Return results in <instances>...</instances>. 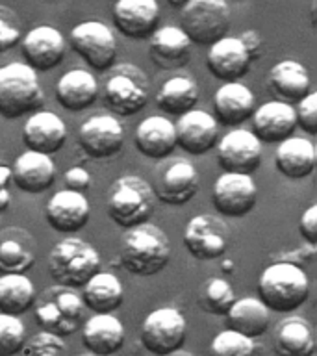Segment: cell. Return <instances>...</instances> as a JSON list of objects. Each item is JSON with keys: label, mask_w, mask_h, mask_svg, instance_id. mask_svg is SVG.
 Masks as SVG:
<instances>
[{"label": "cell", "mask_w": 317, "mask_h": 356, "mask_svg": "<svg viewBox=\"0 0 317 356\" xmlns=\"http://www.w3.org/2000/svg\"><path fill=\"white\" fill-rule=\"evenodd\" d=\"M80 149L95 160H104L121 152L124 145V130L115 115L97 113L78 128Z\"/></svg>", "instance_id": "9a60e30c"}, {"label": "cell", "mask_w": 317, "mask_h": 356, "mask_svg": "<svg viewBox=\"0 0 317 356\" xmlns=\"http://www.w3.org/2000/svg\"><path fill=\"white\" fill-rule=\"evenodd\" d=\"M35 261V241L24 228L0 230V275H26Z\"/></svg>", "instance_id": "83f0119b"}, {"label": "cell", "mask_w": 317, "mask_h": 356, "mask_svg": "<svg viewBox=\"0 0 317 356\" xmlns=\"http://www.w3.org/2000/svg\"><path fill=\"white\" fill-rule=\"evenodd\" d=\"M236 293L228 280L221 277H208L199 291V306L210 316H227L232 308Z\"/></svg>", "instance_id": "8d00e7d4"}, {"label": "cell", "mask_w": 317, "mask_h": 356, "mask_svg": "<svg viewBox=\"0 0 317 356\" xmlns=\"http://www.w3.org/2000/svg\"><path fill=\"white\" fill-rule=\"evenodd\" d=\"M273 349L277 356H314L316 332L308 319L288 316L278 323L273 336Z\"/></svg>", "instance_id": "4dcf8cb0"}, {"label": "cell", "mask_w": 317, "mask_h": 356, "mask_svg": "<svg viewBox=\"0 0 317 356\" xmlns=\"http://www.w3.org/2000/svg\"><path fill=\"white\" fill-rule=\"evenodd\" d=\"M44 93L33 69L15 61L0 67V117L8 121L33 113L43 106Z\"/></svg>", "instance_id": "277c9868"}, {"label": "cell", "mask_w": 317, "mask_h": 356, "mask_svg": "<svg viewBox=\"0 0 317 356\" xmlns=\"http://www.w3.org/2000/svg\"><path fill=\"white\" fill-rule=\"evenodd\" d=\"M26 341V328L19 316L0 314V356H13L21 353Z\"/></svg>", "instance_id": "f35d334b"}, {"label": "cell", "mask_w": 317, "mask_h": 356, "mask_svg": "<svg viewBox=\"0 0 317 356\" xmlns=\"http://www.w3.org/2000/svg\"><path fill=\"white\" fill-rule=\"evenodd\" d=\"M133 145L145 158L165 160L177 149L174 122L163 115L145 117L136 128Z\"/></svg>", "instance_id": "cb8c5ba5"}, {"label": "cell", "mask_w": 317, "mask_h": 356, "mask_svg": "<svg viewBox=\"0 0 317 356\" xmlns=\"http://www.w3.org/2000/svg\"><path fill=\"white\" fill-rule=\"evenodd\" d=\"M149 39V56L156 67L174 71L189 63L193 44L180 26H161Z\"/></svg>", "instance_id": "d4e9b609"}, {"label": "cell", "mask_w": 317, "mask_h": 356, "mask_svg": "<svg viewBox=\"0 0 317 356\" xmlns=\"http://www.w3.org/2000/svg\"><path fill=\"white\" fill-rule=\"evenodd\" d=\"M217 163L222 172L252 175L261 165V143L245 128H234L217 141Z\"/></svg>", "instance_id": "4fadbf2b"}, {"label": "cell", "mask_w": 317, "mask_h": 356, "mask_svg": "<svg viewBox=\"0 0 317 356\" xmlns=\"http://www.w3.org/2000/svg\"><path fill=\"white\" fill-rule=\"evenodd\" d=\"M188 336V321L178 308L163 306L145 317L139 339L154 356H169L180 350Z\"/></svg>", "instance_id": "9c48e42d"}, {"label": "cell", "mask_w": 317, "mask_h": 356, "mask_svg": "<svg viewBox=\"0 0 317 356\" xmlns=\"http://www.w3.org/2000/svg\"><path fill=\"white\" fill-rule=\"evenodd\" d=\"M33 306L39 327L44 332L56 334L60 338L76 332L86 310L80 295L72 288H65L60 284L43 289L33 300Z\"/></svg>", "instance_id": "8992f818"}, {"label": "cell", "mask_w": 317, "mask_h": 356, "mask_svg": "<svg viewBox=\"0 0 317 356\" xmlns=\"http://www.w3.org/2000/svg\"><path fill=\"white\" fill-rule=\"evenodd\" d=\"M91 188V175L83 167H71L65 172V189L83 193Z\"/></svg>", "instance_id": "ee69618b"}, {"label": "cell", "mask_w": 317, "mask_h": 356, "mask_svg": "<svg viewBox=\"0 0 317 356\" xmlns=\"http://www.w3.org/2000/svg\"><path fill=\"white\" fill-rule=\"evenodd\" d=\"M149 89V78L143 69L132 63H122L113 67L104 82L102 100L113 115L132 117L147 106Z\"/></svg>", "instance_id": "52a82bcc"}, {"label": "cell", "mask_w": 317, "mask_h": 356, "mask_svg": "<svg viewBox=\"0 0 317 356\" xmlns=\"http://www.w3.org/2000/svg\"><path fill=\"white\" fill-rule=\"evenodd\" d=\"M21 350L24 356H63L65 341L56 334L41 330V332L30 336Z\"/></svg>", "instance_id": "ab89813d"}, {"label": "cell", "mask_w": 317, "mask_h": 356, "mask_svg": "<svg viewBox=\"0 0 317 356\" xmlns=\"http://www.w3.org/2000/svg\"><path fill=\"white\" fill-rule=\"evenodd\" d=\"M267 88L278 97L280 102H299L310 93V72L300 61L282 60L273 65L267 74Z\"/></svg>", "instance_id": "f1b7e54d"}, {"label": "cell", "mask_w": 317, "mask_h": 356, "mask_svg": "<svg viewBox=\"0 0 317 356\" xmlns=\"http://www.w3.org/2000/svg\"><path fill=\"white\" fill-rule=\"evenodd\" d=\"M10 178L17 189L24 193L39 195L56 182V165L52 156L26 150L15 158L10 169Z\"/></svg>", "instance_id": "7402d4cb"}, {"label": "cell", "mask_w": 317, "mask_h": 356, "mask_svg": "<svg viewBox=\"0 0 317 356\" xmlns=\"http://www.w3.org/2000/svg\"><path fill=\"white\" fill-rule=\"evenodd\" d=\"M150 188L156 200L169 206H182L199 193V172L186 158H165L156 167Z\"/></svg>", "instance_id": "30bf717a"}, {"label": "cell", "mask_w": 317, "mask_h": 356, "mask_svg": "<svg viewBox=\"0 0 317 356\" xmlns=\"http://www.w3.org/2000/svg\"><path fill=\"white\" fill-rule=\"evenodd\" d=\"M297 127H300L306 134L317 136V93L310 91L304 99H300L295 108Z\"/></svg>", "instance_id": "60d3db41"}, {"label": "cell", "mask_w": 317, "mask_h": 356, "mask_svg": "<svg viewBox=\"0 0 317 356\" xmlns=\"http://www.w3.org/2000/svg\"><path fill=\"white\" fill-rule=\"evenodd\" d=\"M65 141V122L54 111H33L22 127V143L32 152L52 156L63 149Z\"/></svg>", "instance_id": "e0dca14e"}, {"label": "cell", "mask_w": 317, "mask_h": 356, "mask_svg": "<svg viewBox=\"0 0 317 356\" xmlns=\"http://www.w3.org/2000/svg\"><path fill=\"white\" fill-rule=\"evenodd\" d=\"M227 327L234 332H239L250 339H256L267 332L271 325V312L258 297H243L234 300L228 310Z\"/></svg>", "instance_id": "d6a6232c"}, {"label": "cell", "mask_w": 317, "mask_h": 356, "mask_svg": "<svg viewBox=\"0 0 317 356\" xmlns=\"http://www.w3.org/2000/svg\"><path fill=\"white\" fill-rule=\"evenodd\" d=\"M208 356H258V345L254 339L227 328L211 339Z\"/></svg>", "instance_id": "74e56055"}, {"label": "cell", "mask_w": 317, "mask_h": 356, "mask_svg": "<svg viewBox=\"0 0 317 356\" xmlns=\"http://www.w3.org/2000/svg\"><path fill=\"white\" fill-rule=\"evenodd\" d=\"M124 327L113 314H95L83 323L82 343L95 356H111L124 345Z\"/></svg>", "instance_id": "484cf974"}, {"label": "cell", "mask_w": 317, "mask_h": 356, "mask_svg": "<svg viewBox=\"0 0 317 356\" xmlns=\"http://www.w3.org/2000/svg\"><path fill=\"white\" fill-rule=\"evenodd\" d=\"M299 232L311 249L317 245V204H310L299 219Z\"/></svg>", "instance_id": "7bdbcfd3"}, {"label": "cell", "mask_w": 317, "mask_h": 356, "mask_svg": "<svg viewBox=\"0 0 317 356\" xmlns=\"http://www.w3.org/2000/svg\"><path fill=\"white\" fill-rule=\"evenodd\" d=\"M230 243V230L221 217L200 213L189 219L184 230V245L193 258L202 261L221 258Z\"/></svg>", "instance_id": "7c38bea8"}, {"label": "cell", "mask_w": 317, "mask_h": 356, "mask_svg": "<svg viewBox=\"0 0 317 356\" xmlns=\"http://www.w3.org/2000/svg\"><path fill=\"white\" fill-rule=\"evenodd\" d=\"M99 97V82L88 69H71L56 83V100L69 111L88 110Z\"/></svg>", "instance_id": "1f68e13d"}, {"label": "cell", "mask_w": 317, "mask_h": 356, "mask_svg": "<svg viewBox=\"0 0 317 356\" xmlns=\"http://www.w3.org/2000/svg\"><path fill=\"white\" fill-rule=\"evenodd\" d=\"M177 147L188 154H206L219 141V122L204 110H191L174 122Z\"/></svg>", "instance_id": "d6986e66"}, {"label": "cell", "mask_w": 317, "mask_h": 356, "mask_svg": "<svg viewBox=\"0 0 317 356\" xmlns=\"http://www.w3.org/2000/svg\"><path fill=\"white\" fill-rule=\"evenodd\" d=\"M250 56L247 54L243 43L239 38L225 35L219 41L211 44L206 56V67L211 72V76L227 82H239L250 69Z\"/></svg>", "instance_id": "44dd1931"}, {"label": "cell", "mask_w": 317, "mask_h": 356, "mask_svg": "<svg viewBox=\"0 0 317 356\" xmlns=\"http://www.w3.org/2000/svg\"><path fill=\"white\" fill-rule=\"evenodd\" d=\"M33 300L35 288L26 275H0V314L22 316Z\"/></svg>", "instance_id": "d590c367"}, {"label": "cell", "mask_w": 317, "mask_h": 356, "mask_svg": "<svg viewBox=\"0 0 317 356\" xmlns=\"http://www.w3.org/2000/svg\"><path fill=\"white\" fill-rule=\"evenodd\" d=\"M238 2H243V0H238Z\"/></svg>", "instance_id": "816d5d0a"}, {"label": "cell", "mask_w": 317, "mask_h": 356, "mask_svg": "<svg viewBox=\"0 0 317 356\" xmlns=\"http://www.w3.org/2000/svg\"><path fill=\"white\" fill-rule=\"evenodd\" d=\"M21 41V24L13 11L0 8V54L15 49Z\"/></svg>", "instance_id": "b9f144b4"}, {"label": "cell", "mask_w": 317, "mask_h": 356, "mask_svg": "<svg viewBox=\"0 0 317 356\" xmlns=\"http://www.w3.org/2000/svg\"><path fill=\"white\" fill-rule=\"evenodd\" d=\"M22 58L30 69L35 72H44L56 69L65 58V38L54 26L32 28L22 38Z\"/></svg>", "instance_id": "2e32d148"}, {"label": "cell", "mask_w": 317, "mask_h": 356, "mask_svg": "<svg viewBox=\"0 0 317 356\" xmlns=\"http://www.w3.org/2000/svg\"><path fill=\"white\" fill-rule=\"evenodd\" d=\"M239 41L243 43L245 50H247V54L250 56V60L254 61L258 60L263 52V43H261V38L258 35V32L254 30H247L239 35Z\"/></svg>", "instance_id": "f6af8a7d"}, {"label": "cell", "mask_w": 317, "mask_h": 356, "mask_svg": "<svg viewBox=\"0 0 317 356\" xmlns=\"http://www.w3.org/2000/svg\"><path fill=\"white\" fill-rule=\"evenodd\" d=\"M310 297V280L302 267L291 261H275L258 278V299L269 312L289 314Z\"/></svg>", "instance_id": "7a4b0ae2"}, {"label": "cell", "mask_w": 317, "mask_h": 356, "mask_svg": "<svg viewBox=\"0 0 317 356\" xmlns=\"http://www.w3.org/2000/svg\"><path fill=\"white\" fill-rule=\"evenodd\" d=\"M169 356H193V355H189V353H180V350H177V353H172V355Z\"/></svg>", "instance_id": "681fc988"}, {"label": "cell", "mask_w": 317, "mask_h": 356, "mask_svg": "<svg viewBox=\"0 0 317 356\" xmlns=\"http://www.w3.org/2000/svg\"><path fill=\"white\" fill-rule=\"evenodd\" d=\"M180 28L191 44L211 47L230 30L227 0H189L182 8Z\"/></svg>", "instance_id": "ba28073f"}, {"label": "cell", "mask_w": 317, "mask_h": 356, "mask_svg": "<svg viewBox=\"0 0 317 356\" xmlns=\"http://www.w3.org/2000/svg\"><path fill=\"white\" fill-rule=\"evenodd\" d=\"M8 178H10V169H4V167H0V188H6V184H8Z\"/></svg>", "instance_id": "7dc6e473"}, {"label": "cell", "mask_w": 317, "mask_h": 356, "mask_svg": "<svg viewBox=\"0 0 317 356\" xmlns=\"http://www.w3.org/2000/svg\"><path fill=\"white\" fill-rule=\"evenodd\" d=\"M171 260V241L158 225L141 222L127 228L119 247L122 269L136 277H154Z\"/></svg>", "instance_id": "6da1fadb"}, {"label": "cell", "mask_w": 317, "mask_h": 356, "mask_svg": "<svg viewBox=\"0 0 317 356\" xmlns=\"http://www.w3.org/2000/svg\"><path fill=\"white\" fill-rule=\"evenodd\" d=\"M71 49L95 71H108L117 58V39L100 21H83L69 33Z\"/></svg>", "instance_id": "8fae6325"}, {"label": "cell", "mask_w": 317, "mask_h": 356, "mask_svg": "<svg viewBox=\"0 0 317 356\" xmlns=\"http://www.w3.org/2000/svg\"><path fill=\"white\" fill-rule=\"evenodd\" d=\"M252 128L260 143H280L293 136L297 128L295 108L280 100H269L252 113Z\"/></svg>", "instance_id": "603a6c76"}, {"label": "cell", "mask_w": 317, "mask_h": 356, "mask_svg": "<svg viewBox=\"0 0 317 356\" xmlns=\"http://www.w3.org/2000/svg\"><path fill=\"white\" fill-rule=\"evenodd\" d=\"M199 102V86L193 78L172 76L161 83L156 93V106L167 115L180 117L195 110Z\"/></svg>", "instance_id": "e575fe53"}, {"label": "cell", "mask_w": 317, "mask_h": 356, "mask_svg": "<svg viewBox=\"0 0 317 356\" xmlns=\"http://www.w3.org/2000/svg\"><path fill=\"white\" fill-rule=\"evenodd\" d=\"M100 271V254L82 238H65L52 247L49 254V273L56 284L65 288H82Z\"/></svg>", "instance_id": "3957f363"}, {"label": "cell", "mask_w": 317, "mask_h": 356, "mask_svg": "<svg viewBox=\"0 0 317 356\" xmlns=\"http://www.w3.org/2000/svg\"><path fill=\"white\" fill-rule=\"evenodd\" d=\"M216 121L225 127H239L256 110L254 93L241 82H227L213 95Z\"/></svg>", "instance_id": "4316f807"}, {"label": "cell", "mask_w": 317, "mask_h": 356, "mask_svg": "<svg viewBox=\"0 0 317 356\" xmlns=\"http://www.w3.org/2000/svg\"><path fill=\"white\" fill-rule=\"evenodd\" d=\"M160 6L156 0H117L113 24L124 38L149 39L160 28Z\"/></svg>", "instance_id": "ac0fdd59"}, {"label": "cell", "mask_w": 317, "mask_h": 356, "mask_svg": "<svg viewBox=\"0 0 317 356\" xmlns=\"http://www.w3.org/2000/svg\"><path fill=\"white\" fill-rule=\"evenodd\" d=\"M156 208L154 191L141 177L117 178L108 191V216L117 227L132 228L149 221Z\"/></svg>", "instance_id": "5b68a950"}, {"label": "cell", "mask_w": 317, "mask_h": 356, "mask_svg": "<svg viewBox=\"0 0 317 356\" xmlns=\"http://www.w3.org/2000/svg\"><path fill=\"white\" fill-rule=\"evenodd\" d=\"M211 202L221 216L243 217L258 202V186L250 175L222 172L213 184Z\"/></svg>", "instance_id": "5bb4252c"}, {"label": "cell", "mask_w": 317, "mask_h": 356, "mask_svg": "<svg viewBox=\"0 0 317 356\" xmlns=\"http://www.w3.org/2000/svg\"><path fill=\"white\" fill-rule=\"evenodd\" d=\"M167 2H169V4H171L172 8H180V10H182L184 6L188 4L189 0H167Z\"/></svg>", "instance_id": "c3c4849f"}, {"label": "cell", "mask_w": 317, "mask_h": 356, "mask_svg": "<svg viewBox=\"0 0 317 356\" xmlns=\"http://www.w3.org/2000/svg\"><path fill=\"white\" fill-rule=\"evenodd\" d=\"M44 217L56 232L74 234L88 225L91 206L83 193L63 188L49 199L44 206Z\"/></svg>", "instance_id": "ffe728a7"}, {"label": "cell", "mask_w": 317, "mask_h": 356, "mask_svg": "<svg viewBox=\"0 0 317 356\" xmlns=\"http://www.w3.org/2000/svg\"><path fill=\"white\" fill-rule=\"evenodd\" d=\"M316 145L306 138H291L280 141L275 150V165L278 172L289 180H302L316 171Z\"/></svg>", "instance_id": "f546056e"}, {"label": "cell", "mask_w": 317, "mask_h": 356, "mask_svg": "<svg viewBox=\"0 0 317 356\" xmlns=\"http://www.w3.org/2000/svg\"><path fill=\"white\" fill-rule=\"evenodd\" d=\"M10 202H11L10 191H8L6 188H0V213L10 208Z\"/></svg>", "instance_id": "bcb514c9"}, {"label": "cell", "mask_w": 317, "mask_h": 356, "mask_svg": "<svg viewBox=\"0 0 317 356\" xmlns=\"http://www.w3.org/2000/svg\"><path fill=\"white\" fill-rule=\"evenodd\" d=\"M80 299L95 314H111L122 305L124 288L113 273L99 271L83 284Z\"/></svg>", "instance_id": "836d02e7"}, {"label": "cell", "mask_w": 317, "mask_h": 356, "mask_svg": "<svg viewBox=\"0 0 317 356\" xmlns=\"http://www.w3.org/2000/svg\"><path fill=\"white\" fill-rule=\"evenodd\" d=\"M50 2H58V0H50Z\"/></svg>", "instance_id": "f907efd6"}]
</instances>
